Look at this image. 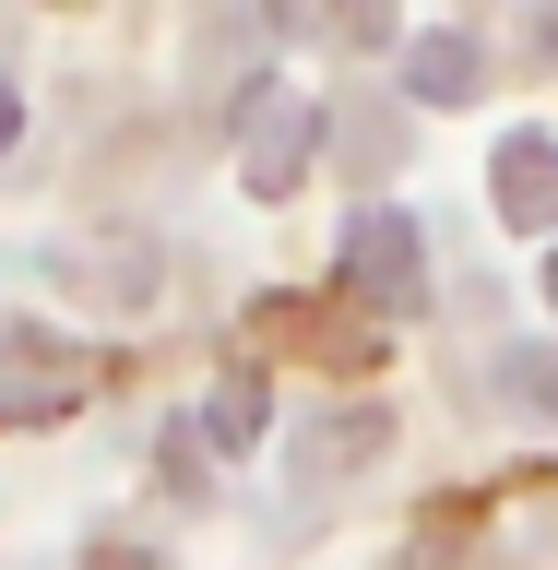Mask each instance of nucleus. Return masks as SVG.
<instances>
[{
  "instance_id": "nucleus-1",
  "label": "nucleus",
  "mask_w": 558,
  "mask_h": 570,
  "mask_svg": "<svg viewBox=\"0 0 558 570\" xmlns=\"http://www.w3.org/2000/svg\"><path fill=\"white\" fill-rule=\"evenodd\" d=\"M96 381H107L96 345H71V333H0V428H48V416H71Z\"/></svg>"
},
{
  "instance_id": "nucleus-8",
  "label": "nucleus",
  "mask_w": 558,
  "mask_h": 570,
  "mask_svg": "<svg viewBox=\"0 0 558 570\" xmlns=\"http://www.w3.org/2000/svg\"><path fill=\"white\" fill-rule=\"evenodd\" d=\"M203 428H214V440H226V452H238V440H262V392H214V404H203Z\"/></svg>"
},
{
  "instance_id": "nucleus-2",
  "label": "nucleus",
  "mask_w": 558,
  "mask_h": 570,
  "mask_svg": "<svg viewBox=\"0 0 558 570\" xmlns=\"http://www.w3.org/2000/svg\"><path fill=\"white\" fill-rule=\"evenodd\" d=\"M345 297H356V309H417V297H428V238H417L404 203H369L345 226Z\"/></svg>"
},
{
  "instance_id": "nucleus-4",
  "label": "nucleus",
  "mask_w": 558,
  "mask_h": 570,
  "mask_svg": "<svg viewBox=\"0 0 558 570\" xmlns=\"http://www.w3.org/2000/svg\"><path fill=\"white\" fill-rule=\"evenodd\" d=\"M488 203H499V226H558V142L547 131H511L488 155Z\"/></svg>"
},
{
  "instance_id": "nucleus-7",
  "label": "nucleus",
  "mask_w": 558,
  "mask_h": 570,
  "mask_svg": "<svg viewBox=\"0 0 558 570\" xmlns=\"http://www.w3.org/2000/svg\"><path fill=\"white\" fill-rule=\"evenodd\" d=\"M499 404H511V416H558V345H499Z\"/></svg>"
},
{
  "instance_id": "nucleus-9",
  "label": "nucleus",
  "mask_w": 558,
  "mask_h": 570,
  "mask_svg": "<svg viewBox=\"0 0 558 570\" xmlns=\"http://www.w3.org/2000/svg\"><path fill=\"white\" fill-rule=\"evenodd\" d=\"M84 570H167V559H155V547H119V534H96V547H84Z\"/></svg>"
},
{
  "instance_id": "nucleus-10",
  "label": "nucleus",
  "mask_w": 558,
  "mask_h": 570,
  "mask_svg": "<svg viewBox=\"0 0 558 570\" xmlns=\"http://www.w3.org/2000/svg\"><path fill=\"white\" fill-rule=\"evenodd\" d=\"M12 131H25V96H0V142H12Z\"/></svg>"
},
{
  "instance_id": "nucleus-11",
  "label": "nucleus",
  "mask_w": 558,
  "mask_h": 570,
  "mask_svg": "<svg viewBox=\"0 0 558 570\" xmlns=\"http://www.w3.org/2000/svg\"><path fill=\"white\" fill-rule=\"evenodd\" d=\"M547 309H558V249H547Z\"/></svg>"
},
{
  "instance_id": "nucleus-12",
  "label": "nucleus",
  "mask_w": 558,
  "mask_h": 570,
  "mask_svg": "<svg viewBox=\"0 0 558 570\" xmlns=\"http://www.w3.org/2000/svg\"><path fill=\"white\" fill-rule=\"evenodd\" d=\"M547 48H558V24H547Z\"/></svg>"
},
{
  "instance_id": "nucleus-6",
  "label": "nucleus",
  "mask_w": 558,
  "mask_h": 570,
  "mask_svg": "<svg viewBox=\"0 0 558 570\" xmlns=\"http://www.w3.org/2000/svg\"><path fill=\"white\" fill-rule=\"evenodd\" d=\"M476 36H404V96H428V107H463L476 96Z\"/></svg>"
},
{
  "instance_id": "nucleus-3",
  "label": "nucleus",
  "mask_w": 558,
  "mask_h": 570,
  "mask_svg": "<svg viewBox=\"0 0 558 570\" xmlns=\"http://www.w3.org/2000/svg\"><path fill=\"white\" fill-rule=\"evenodd\" d=\"M310 155H321V107L310 96H249L238 107V178L262 203H285V190L310 178Z\"/></svg>"
},
{
  "instance_id": "nucleus-5",
  "label": "nucleus",
  "mask_w": 558,
  "mask_h": 570,
  "mask_svg": "<svg viewBox=\"0 0 558 570\" xmlns=\"http://www.w3.org/2000/svg\"><path fill=\"white\" fill-rule=\"evenodd\" d=\"M381 452H392V416H381V404L297 428V475H345V463H381Z\"/></svg>"
}]
</instances>
